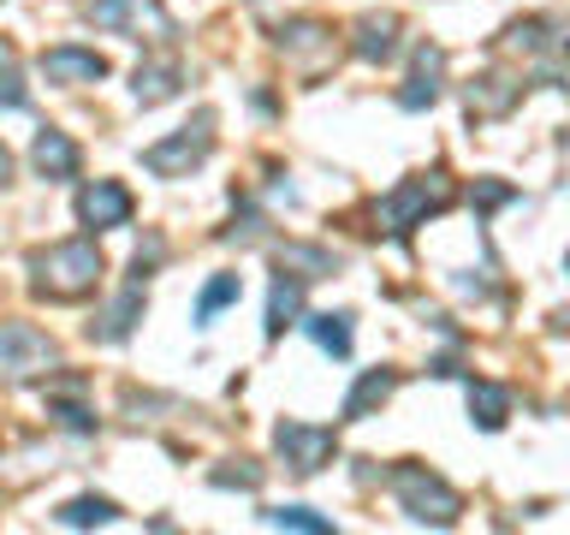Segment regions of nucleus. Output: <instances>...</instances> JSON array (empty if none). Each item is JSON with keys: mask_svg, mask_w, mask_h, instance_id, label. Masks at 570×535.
I'll use <instances>...</instances> for the list:
<instances>
[{"mask_svg": "<svg viewBox=\"0 0 570 535\" xmlns=\"http://www.w3.org/2000/svg\"><path fill=\"white\" fill-rule=\"evenodd\" d=\"M30 274H36V292L42 298H83V292H96V280H101V250L89 244V239H66V244H48V250H36L30 256Z\"/></svg>", "mask_w": 570, "mask_h": 535, "instance_id": "1", "label": "nucleus"}, {"mask_svg": "<svg viewBox=\"0 0 570 535\" xmlns=\"http://www.w3.org/2000/svg\"><path fill=\"white\" fill-rule=\"evenodd\" d=\"M386 481H392V494H399V506H404L410 517H416V524H434V529L458 524L463 499H458V488H452L445 476L422 470V464H399V470H392Z\"/></svg>", "mask_w": 570, "mask_h": 535, "instance_id": "2", "label": "nucleus"}, {"mask_svg": "<svg viewBox=\"0 0 570 535\" xmlns=\"http://www.w3.org/2000/svg\"><path fill=\"white\" fill-rule=\"evenodd\" d=\"M452 178L445 173H416V178H404L399 191L381 203V226L392 232V239H404L410 226H422L428 214H440V208H452Z\"/></svg>", "mask_w": 570, "mask_h": 535, "instance_id": "3", "label": "nucleus"}, {"mask_svg": "<svg viewBox=\"0 0 570 535\" xmlns=\"http://www.w3.org/2000/svg\"><path fill=\"white\" fill-rule=\"evenodd\" d=\"M214 149V114H196L190 125H178L173 137H160L142 149V167H149L155 178H185L190 167H203Z\"/></svg>", "mask_w": 570, "mask_h": 535, "instance_id": "4", "label": "nucleus"}, {"mask_svg": "<svg viewBox=\"0 0 570 535\" xmlns=\"http://www.w3.org/2000/svg\"><path fill=\"white\" fill-rule=\"evenodd\" d=\"M274 446H279V458L292 464L297 476H315L321 464H327V458L338 453L333 428H315V422H292V417H285V422L274 428Z\"/></svg>", "mask_w": 570, "mask_h": 535, "instance_id": "5", "label": "nucleus"}, {"mask_svg": "<svg viewBox=\"0 0 570 535\" xmlns=\"http://www.w3.org/2000/svg\"><path fill=\"white\" fill-rule=\"evenodd\" d=\"M48 363H53V339L48 333H36L30 321H7V328H0V369L36 374V369H48Z\"/></svg>", "mask_w": 570, "mask_h": 535, "instance_id": "6", "label": "nucleus"}, {"mask_svg": "<svg viewBox=\"0 0 570 535\" xmlns=\"http://www.w3.org/2000/svg\"><path fill=\"white\" fill-rule=\"evenodd\" d=\"M131 191L119 185V178H96V185H83L78 191V221L83 226H96V232H107V226H125L131 221Z\"/></svg>", "mask_w": 570, "mask_h": 535, "instance_id": "7", "label": "nucleus"}, {"mask_svg": "<svg viewBox=\"0 0 570 535\" xmlns=\"http://www.w3.org/2000/svg\"><path fill=\"white\" fill-rule=\"evenodd\" d=\"M89 18L107 30H131L142 42V25H149L155 36H173V18L155 7V0H89Z\"/></svg>", "mask_w": 570, "mask_h": 535, "instance_id": "8", "label": "nucleus"}, {"mask_svg": "<svg viewBox=\"0 0 570 535\" xmlns=\"http://www.w3.org/2000/svg\"><path fill=\"white\" fill-rule=\"evenodd\" d=\"M48 84H101L107 78V60L96 48H42V60H36Z\"/></svg>", "mask_w": 570, "mask_h": 535, "instance_id": "9", "label": "nucleus"}, {"mask_svg": "<svg viewBox=\"0 0 570 535\" xmlns=\"http://www.w3.org/2000/svg\"><path fill=\"white\" fill-rule=\"evenodd\" d=\"M440 78H445V48L422 42V48H416V71H410V84L399 89V107H410V114L434 107V101H440Z\"/></svg>", "mask_w": 570, "mask_h": 535, "instance_id": "10", "label": "nucleus"}, {"mask_svg": "<svg viewBox=\"0 0 570 535\" xmlns=\"http://www.w3.org/2000/svg\"><path fill=\"white\" fill-rule=\"evenodd\" d=\"M351 48L363 60H392L399 54V12H363L351 25Z\"/></svg>", "mask_w": 570, "mask_h": 535, "instance_id": "11", "label": "nucleus"}, {"mask_svg": "<svg viewBox=\"0 0 570 535\" xmlns=\"http://www.w3.org/2000/svg\"><path fill=\"white\" fill-rule=\"evenodd\" d=\"M131 89H137V101H142V107L173 101V96H178V60H173V54H160V60H142Z\"/></svg>", "mask_w": 570, "mask_h": 535, "instance_id": "12", "label": "nucleus"}, {"mask_svg": "<svg viewBox=\"0 0 570 535\" xmlns=\"http://www.w3.org/2000/svg\"><path fill=\"white\" fill-rule=\"evenodd\" d=\"M30 160H36V173H42V178H71V173H78V143H71L66 132H42V137H36V149H30Z\"/></svg>", "mask_w": 570, "mask_h": 535, "instance_id": "13", "label": "nucleus"}, {"mask_svg": "<svg viewBox=\"0 0 570 535\" xmlns=\"http://www.w3.org/2000/svg\"><path fill=\"white\" fill-rule=\"evenodd\" d=\"M392 387H399V374H392V369H368L363 381L351 387V399H345V422H363L368 410H381L392 399Z\"/></svg>", "mask_w": 570, "mask_h": 535, "instance_id": "14", "label": "nucleus"}, {"mask_svg": "<svg viewBox=\"0 0 570 535\" xmlns=\"http://www.w3.org/2000/svg\"><path fill=\"white\" fill-rule=\"evenodd\" d=\"M303 310V274H279L274 292H267V339H279Z\"/></svg>", "mask_w": 570, "mask_h": 535, "instance_id": "15", "label": "nucleus"}, {"mask_svg": "<svg viewBox=\"0 0 570 535\" xmlns=\"http://www.w3.org/2000/svg\"><path fill=\"white\" fill-rule=\"evenodd\" d=\"M517 96H523V84H511V78H475L470 84V114L475 119H499V114H511Z\"/></svg>", "mask_w": 570, "mask_h": 535, "instance_id": "16", "label": "nucleus"}, {"mask_svg": "<svg viewBox=\"0 0 570 535\" xmlns=\"http://www.w3.org/2000/svg\"><path fill=\"white\" fill-rule=\"evenodd\" d=\"M137 321H142V280H131V285H125V298H119L114 310H107V315L96 321V339H107V346H119V339L131 333Z\"/></svg>", "mask_w": 570, "mask_h": 535, "instance_id": "17", "label": "nucleus"}, {"mask_svg": "<svg viewBox=\"0 0 570 535\" xmlns=\"http://www.w3.org/2000/svg\"><path fill=\"white\" fill-rule=\"evenodd\" d=\"M470 417H475V428H505V417H511V392L505 387H493V381H470Z\"/></svg>", "mask_w": 570, "mask_h": 535, "instance_id": "18", "label": "nucleus"}, {"mask_svg": "<svg viewBox=\"0 0 570 535\" xmlns=\"http://www.w3.org/2000/svg\"><path fill=\"white\" fill-rule=\"evenodd\" d=\"M53 517H60L66 529H96V524H114L119 506H114V499H101V494H78V499H66Z\"/></svg>", "mask_w": 570, "mask_h": 535, "instance_id": "19", "label": "nucleus"}, {"mask_svg": "<svg viewBox=\"0 0 570 535\" xmlns=\"http://www.w3.org/2000/svg\"><path fill=\"white\" fill-rule=\"evenodd\" d=\"M279 48L285 54H333V30L315 25V18H292V25H279Z\"/></svg>", "mask_w": 570, "mask_h": 535, "instance_id": "20", "label": "nucleus"}, {"mask_svg": "<svg viewBox=\"0 0 570 535\" xmlns=\"http://www.w3.org/2000/svg\"><path fill=\"white\" fill-rule=\"evenodd\" d=\"M309 333H315L321 351L351 357V315H309Z\"/></svg>", "mask_w": 570, "mask_h": 535, "instance_id": "21", "label": "nucleus"}, {"mask_svg": "<svg viewBox=\"0 0 570 535\" xmlns=\"http://www.w3.org/2000/svg\"><path fill=\"white\" fill-rule=\"evenodd\" d=\"M262 524H274V529H303V535H327L333 524L321 512L309 506H274V512H262Z\"/></svg>", "mask_w": 570, "mask_h": 535, "instance_id": "22", "label": "nucleus"}, {"mask_svg": "<svg viewBox=\"0 0 570 535\" xmlns=\"http://www.w3.org/2000/svg\"><path fill=\"white\" fill-rule=\"evenodd\" d=\"M238 274H214L208 285H203V298H196V321H208L214 310H226V303H238Z\"/></svg>", "mask_w": 570, "mask_h": 535, "instance_id": "23", "label": "nucleus"}, {"mask_svg": "<svg viewBox=\"0 0 570 535\" xmlns=\"http://www.w3.org/2000/svg\"><path fill=\"white\" fill-rule=\"evenodd\" d=\"M48 417L60 428H71V435H96V417H89L78 399H48Z\"/></svg>", "mask_w": 570, "mask_h": 535, "instance_id": "24", "label": "nucleus"}, {"mask_svg": "<svg viewBox=\"0 0 570 535\" xmlns=\"http://www.w3.org/2000/svg\"><path fill=\"white\" fill-rule=\"evenodd\" d=\"M505 48L541 54V48H547V18H523V25H511V30H505Z\"/></svg>", "mask_w": 570, "mask_h": 535, "instance_id": "25", "label": "nucleus"}, {"mask_svg": "<svg viewBox=\"0 0 570 535\" xmlns=\"http://www.w3.org/2000/svg\"><path fill=\"white\" fill-rule=\"evenodd\" d=\"M24 101H30V89H24V78H18L12 54H0V107H24Z\"/></svg>", "mask_w": 570, "mask_h": 535, "instance_id": "26", "label": "nucleus"}, {"mask_svg": "<svg viewBox=\"0 0 570 535\" xmlns=\"http://www.w3.org/2000/svg\"><path fill=\"white\" fill-rule=\"evenodd\" d=\"M511 196H517L511 185H499V178H481V185L470 191V203H475V208H499V203H511Z\"/></svg>", "mask_w": 570, "mask_h": 535, "instance_id": "27", "label": "nucleus"}, {"mask_svg": "<svg viewBox=\"0 0 570 535\" xmlns=\"http://www.w3.org/2000/svg\"><path fill=\"white\" fill-rule=\"evenodd\" d=\"M244 470H214V481H220V488H262V470L249 458H238Z\"/></svg>", "mask_w": 570, "mask_h": 535, "instance_id": "28", "label": "nucleus"}, {"mask_svg": "<svg viewBox=\"0 0 570 535\" xmlns=\"http://www.w3.org/2000/svg\"><path fill=\"white\" fill-rule=\"evenodd\" d=\"M7 173H12V155H7V143H0V185H7Z\"/></svg>", "mask_w": 570, "mask_h": 535, "instance_id": "29", "label": "nucleus"}]
</instances>
